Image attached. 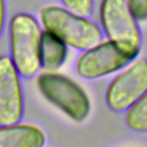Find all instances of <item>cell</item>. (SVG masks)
<instances>
[{
    "label": "cell",
    "mask_w": 147,
    "mask_h": 147,
    "mask_svg": "<svg viewBox=\"0 0 147 147\" xmlns=\"http://www.w3.org/2000/svg\"><path fill=\"white\" fill-rule=\"evenodd\" d=\"M39 17L45 30L76 49L85 51L102 40L101 30L94 22L64 7L45 6L40 9Z\"/></svg>",
    "instance_id": "obj_1"
},
{
    "label": "cell",
    "mask_w": 147,
    "mask_h": 147,
    "mask_svg": "<svg viewBox=\"0 0 147 147\" xmlns=\"http://www.w3.org/2000/svg\"><path fill=\"white\" fill-rule=\"evenodd\" d=\"M41 33L36 17L29 13H17L10 18L9 56L22 77H33L41 68Z\"/></svg>",
    "instance_id": "obj_2"
},
{
    "label": "cell",
    "mask_w": 147,
    "mask_h": 147,
    "mask_svg": "<svg viewBox=\"0 0 147 147\" xmlns=\"http://www.w3.org/2000/svg\"><path fill=\"white\" fill-rule=\"evenodd\" d=\"M37 87L42 96L75 122H83L91 109L85 91L72 79L56 71H44L37 77Z\"/></svg>",
    "instance_id": "obj_3"
},
{
    "label": "cell",
    "mask_w": 147,
    "mask_h": 147,
    "mask_svg": "<svg viewBox=\"0 0 147 147\" xmlns=\"http://www.w3.org/2000/svg\"><path fill=\"white\" fill-rule=\"evenodd\" d=\"M100 20L108 40L137 56L141 48V31L126 0H102Z\"/></svg>",
    "instance_id": "obj_4"
},
{
    "label": "cell",
    "mask_w": 147,
    "mask_h": 147,
    "mask_svg": "<svg viewBox=\"0 0 147 147\" xmlns=\"http://www.w3.org/2000/svg\"><path fill=\"white\" fill-rule=\"evenodd\" d=\"M137 56L125 52L110 40L100 41L83 51L76 61V74L85 79H95L119 71Z\"/></svg>",
    "instance_id": "obj_5"
},
{
    "label": "cell",
    "mask_w": 147,
    "mask_h": 147,
    "mask_svg": "<svg viewBox=\"0 0 147 147\" xmlns=\"http://www.w3.org/2000/svg\"><path fill=\"white\" fill-rule=\"evenodd\" d=\"M147 91V59L132 61L111 80L106 102L114 111H125Z\"/></svg>",
    "instance_id": "obj_6"
},
{
    "label": "cell",
    "mask_w": 147,
    "mask_h": 147,
    "mask_svg": "<svg viewBox=\"0 0 147 147\" xmlns=\"http://www.w3.org/2000/svg\"><path fill=\"white\" fill-rule=\"evenodd\" d=\"M20 74L9 55H0V124L20 122L24 99Z\"/></svg>",
    "instance_id": "obj_7"
},
{
    "label": "cell",
    "mask_w": 147,
    "mask_h": 147,
    "mask_svg": "<svg viewBox=\"0 0 147 147\" xmlns=\"http://www.w3.org/2000/svg\"><path fill=\"white\" fill-rule=\"evenodd\" d=\"M46 141L42 130L32 124H0V147H41Z\"/></svg>",
    "instance_id": "obj_8"
},
{
    "label": "cell",
    "mask_w": 147,
    "mask_h": 147,
    "mask_svg": "<svg viewBox=\"0 0 147 147\" xmlns=\"http://www.w3.org/2000/svg\"><path fill=\"white\" fill-rule=\"evenodd\" d=\"M67 44L54 33L45 30L41 33L40 62L45 71H57L67 60Z\"/></svg>",
    "instance_id": "obj_9"
},
{
    "label": "cell",
    "mask_w": 147,
    "mask_h": 147,
    "mask_svg": "<svg viewBox=\"0 0 147 147\" xmlns=\"http://www.w3.org/2000/svg\"><path fill=\"white\" fill-rule=\"evenodd\" d=\"M125 111V123L130 130L147 132V91Z\"/></svg>",
    "instance_id": "obj_10"
},
{
    "label": "cell",
    "mask_w": 147,
    "mask_h": 147,
    "mask_svg": "<svg viewBox=\"0 0 147 147\" xmlns=\"http://www.w3.org/2000/svg\"><path fill=\"white\" fill-rule=\"evenodd\" d=\"M64 8L68 10L82 15L90 16L93 10V0H60Z\"/></svg>",
    "instance_id": "obj_11"
},
{
    "label": "cell",
    "mask_w": 147,
    "mask_h": 147,
    "mask_svg": "<svg viewBox=\"0 0 147 147\" xmlns=\"http://www.w3.org/2000/svg\"><path fill=\"white\" fill-rule=\"evenodd\" d=\"M126 3L137 21L147 20V0H126Z\"/></svg>",
    "instance_id": "obj_12"
},
{
    "label": "cell",
    "mask_w": 147,
    "mask_h": 147,
    "mask_svg": "<svg viewBox=\"0 0 147 147\" xmlns=\"http://www.w3.org/2000/svg\"><path fill=\"white\" fill-rule=\"evenodd\" d=\"M5 20H6V5H5V0H0V37L3 31Z\"/></svg>",
    "instance_id": "obj_13"
}]
</instances>
